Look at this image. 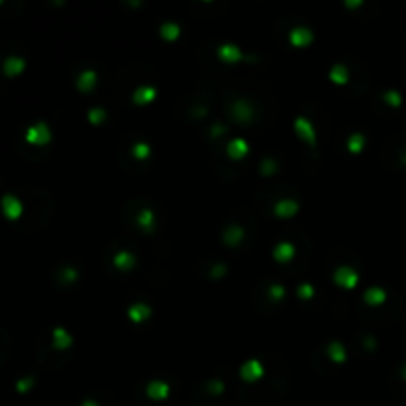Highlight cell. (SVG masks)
Returning a JSON list of instances; mask_svg holds the SVG:
<instances>
[{
	"mask_svg": "<svg viewBox=\"0 0 406 406\" xmlns=\"http://www.w3.org/2000/svg\"><path fill=\"white\" fill-rule=\"evenodd\" d=\"M50 139H52V133H50V127L44 121L28 127V131H26V141L32 145H46L50 143Z\"/></svg>",
	"mask_w": 406,
	"mask_h": 406,
	"instance_id": "obj_1",
	"label": "cell"
},
{
	"mask_svg": "<svg viewBox=\"0 0 406 406\" xmlns=\"http://www.w3.org/2000/svg\"><path fill=\"white\" fill-rule=\"evenodd\" d=\"M0 204H2L4 216H8L10 220H16L18 216L22 214V202L14 194H4L2 200H0Z\"/></svg>",
	"mask_w": 406,
	"mask_h": 406,
	"instance_id": "obj_2",
	"label": "cell"
},
{
	"mask_svg": "<svg viewBox=\"0 0 406 406\" xmlns=\"http://www.w3.org/2000/svg\"><path fill=\"white\" fill-rule=\"evenodd\" d=\"M24 68H26V62L22 58H18V56H8V58L4 60V64H2V72L6 73L8 77L18 75Z\"/></svg>",
	"mask_w": 406,
	"mask_h": 406,
	"instance_id": "obj_3",
	"label": "cell"
},
{
	"mask_svg": "<svg viewBox=\"0 0 406 406\" xmlns=\"http://www.w3.org/2000/svg\"><path fill=\"white\" fill-rule=\"evenodd\" d=\"M357 274L351 269V267H339L337 272H335V282L339 284V286H345V287H353L357 284Z\"/></svg>",
	"mask_w": 406,
	"mask_h": 406,
	"instance_id": "obj_4",
	"label": "cell"
},
{
	"mask_svg": "<svg viewBox=\"0 0 406 406\" xmlns=\"http://www.w3.org/2000/svg\"><path fill=\"white\" fill-rule=\"evenodd\" d=\"M295 129L297 133L307 141L309 145H315V129L311 127V123L305 117H297L295 119Z\"/></svg>",
	"mask_w": 406,
	"mask_h": 406,
	"instance_id": "obj_5",
	"label": "cell"
},
{
	"mask_svg": "<svg viewBox=\"0 0 406 406\" xmlns=\"http://www.w3.org/2000/svg\"><path fill=\"white\" fill-rule=\"evenodd\" d=\"M240 373H242V377L244 379H248V381H252V379H256V377H260L263 371H262V365L258 363V360H248L246 365H242V369H240Z\"/></svg>",
	"mask_w": 406,
	"mask_h": 406,
	"instance_id": "obj_6",
	"label": "cell"
},
{
	"mask_svg": "<svg viewBox=\"0 0 406 406\" xmlns=\"http://www.w3.org/2000/svg\"><path fill=\"white\" fill-rule=\"evenodd\" d=\"M311 38H313V34H311L307 28H295V30L291 32V42H293L295 46H305V44H309Z\"/></svg>",
	"mask_w": 406,
	"mask_h": 406,
	"instance_id": "obj_7",
	"label": "cell"
},
{
	"mask_svg": "<svg viewBox=\"0 0 406 406\" xmlns=\"http://www.w3.org/2000/svg\"><path fill=\"white\" fill-rule=\"evenodd\" d=\"M54 345L58 347V349H66V347H70L72 345V337L66 333L64 329H54Z\"/></svg>",
	"mask_w": 406,
	"mask_h": 406,
	"instance_id": "obj_8",
	"label": "cell"
},
{
	"mask_svg": "<svg viewBox=\"0 0 406 406\" xmlns=\"http://www.w3.org/2000/svg\"><path fill=\"white\" fill-rule=\"evenodd\" d=\"M94 83H96V72H92V70L83 72L79 77H77V87H79L81 92H87Z\"/></svg>",
	"mask_w": 406,
	"mask_h": 406,
	"instance_id": "obj_9",
	"label": "cell"
},
{
	"mask_svg": "<svg viewBox=\"0 0 406 406\" xmlns=\"http://www.w3.org/2000/svg\"><path fill=\"white\" fill-rule=\"evenodd\" d=\"M218 54L226 62H238L240 58H242V54H240V50L236 46H222V48L218 50Z\"/></svg>",
	"mask_w": 406,
	"mask_h": 406,
	"instance_id": "obj_10",
	"label": "cell"
},
{
	"mask_svg": "<svg viewBox=\"0 0 406 406\" xmlns=\"http://www.w3.org/2000/svg\"><path fill=\"white\" fill-rule=\"evenodd\" d=\"M228 153H230V157L240 159L242 155L248 153V145H246V141H242V139H236V141H232V143L228 145Z\"/></svg>",
	"mask_w": 406,
	"mask_h": 406,
	"instance_id": "obj_11",
	"label": "cell"
},
{
	"mask_svg": "<svg viewBox=\"0 0 406 406\" xmlns=\"http://www.w3.org/2000/svg\"><path fill=\"white\" fill-rule=\"evenodd\" d=\"M149 307L147 305H143V303H135L131 309H129V317L133 319V321H141V319H145V317H149Z\"/></svg>",
	"mask_w": 406,
	"mask_h": 406,
	"instance_id": "obj_12",
	"label": "cell"
},
{
	"mask_svg": "<svg viewBox=\"0 0 406 406\" xmlns=\"http://www.w3.org/2000/svg\"><path fill=\"white\" fill-rule=\"evenodd\" d=\"M133 263H135V258H133L129 252H119V254L115 256V265H119L121 269H129Z\"/></svg>",
	"mask_w": 406,
	"mask_h": 406,
	"instance_id": "obj_13",
	"label": "cell"
},
{
	"mask_svg": "<svg viewBox=\"0 0 406 406\" xmlns=\"http://www.w3.org/2000/svg\"><path fill=\"white\" fill-rule=\"evenodd\" d=\"M297 210V204L293 202V200H282V202H278V206H276V212L278 214H293Z\"/></svg>",
	"mask_w": 406,
	"mask_h": 406,
	"instance_id": "obj_14",
	"label": "cell"
},
{
	"mask_svg": "<svg viewBox=\"0 0 406 406\" xmlns=\"http://www.w3.org/2000/svg\"><path fill=\"white\" fill-rule=\"evenodd\" d=\"M274 254H276V258H278V260H289V258L293 256V246H289V244H286V242H284V244H280V246L276 248V252H274Z\"/></svg>",
	"mask_w": 406,
	"mask_h": 406,
	"instance_id": "obj_15",
	"label": "cell"
},
{
	"mask_svg": "<svg viewBox=\"0 0 406 406\" xmlns=\"http://www.w3.org/2000/svg\"><path fill=\"white\" fill-rule=\"evenodd\" d=\"M161 34L165 38H168V40H172V38L178 36V26L174 24V22H165V24L161 26Z\"/></svg>",
	"mask_w": 406,
	"mask_h": 406,
	"instance_id": "obj_16",
	"label": "cell"
},
{
	"mask_svg": "<svg viewBox=\"0 0 406 406\" xmlns=\"http://www.w3.org/2000/svg\"><path fill=\"white\" fill-rule=\"evenodd\" d=\"M155 97V89L153 87H139L135 92V101H149Z\"/></svg>",
	"mask_w": 406,
	"mask_h": 406,
	"instance_id": "obj_17",
	"label": "cell"
},
{
	"mask_svg": "<svg viewBox=\"0 0 406 406\" xmlns=\"http://www.w3.org/2000/svg\"><path fill=\"white\" fill-rule=\"evenodd\" d=\"M331 79L337 81V83H343V81H347V70L339 64V66H335L333 70H331Z\"/></svg>",
	"mask_w": 406,
	"mask_h": 406,
	"instance_id": "obj_18",
	"label": "cell"
},
{
	"mask_svg": "<svg viewBox=\"0 0 406 406\" xmlns=\"http://www.w3.org/2000/svg\"><path fill=\"white\" fill-rule=\"evenodd\" d=\"M329 355H331L337 363H343V360H345V351H343V347H341L339 343H331V347H329Z\"/></svg>",
	"mask_w": 406,
	"mask_h": 406,
	"instance_id": "obj_19",
	"label": "cell"
},
{
	"mask_svg": "<svg viewBox=\"0 0 406 406\" xmlns=\"http://www.w3.org/2000/svg\"><path fill=\"white\" fill-rule=\"evenodd\" d=\"M382 297H384V293H382L381 289H369V291L365 293V299H367L369 303H381Z\"/></svg>",
	"mask_w": 406,
	"mask_h": 406,
	"instance_id": "obj_20",
	"label": "cell"
},
{
	"mask_svg": "<svg viewBox=\"0 0 406 406\" xmlns=\"http://www.w3.org/2000/svg\"><path fill=\"white\" fill-rule=\"evenodd\" d=\"M240 238H242V230L240 228H230L224 234V242L226 244H236V242H240Z\"/></svg>",
	"mask_w": 406,
	"mask_h": 406,
	"instance_id": "obj_21",
	"label": "cell"
},
{
	"mask_svg": "<svg viewBox=\"0 0 406 406\" xmlns=\"http://www.w3.org/2000/svg\"><path fill=\"white\" fill-rule=\"evenodd\" d=\"M139 224L143 228H153V212L151 210H141L139 214Z\"/></svg>",
	"mask_w": 406,
	"mask_h": 406,
	"instance_id": "obj_22",
	"label": "cell"
},
{
	"mask_svg": "<svg viewBox=\"0 0 406 406\" xmlns=\"http://www.w3.org/2000/svg\"><path fill=\"white\" fill-rule=\"evenodd\" d=\"M363 143H365V139H363V135H353L351 139H349V143H347V147H349V151H358L360 147H363Z\"/></svg>",
	"mask_w": 406,
	"mask_h": 406,
	"instance_id": "obj_23",
	"label": "cell"
},
{
	"mask_svg": "<svg viewBox=\"0 0 406 406\" xmlns=\"http://www.w3.org/2000/svg\"><path fill=\"white\" fill-rule=\"evenodd\" d=\"M149 145H145V143H137L135 145V149H133V153H135V157H139V159H145L147 155H149Z\"/></svg>",
	"mask_w": 406,
	"mask_h": 406,
	"instance_id": "obj_24",
	"label": "cell"
},
{
	"mask_svg": "<svg viewBox=\"0 0 406 406\" xmlns=\"http://www.w3.org/2000/svg\"><path fill=\"white\" fill-rule=\"evenodd\" d=\"M149 392H151V394H167V384L153 382V384L149 386Z\"/></svg>",
	"mask_w": 406,
	"mask_h": 406,
	"instance_id": "obj_25",
	"label": "cell"
},
{
	"mask_svg": "<svg viewBox=\"0 0 406 406\" xmlns=\"http://www.w3.org/2000/svg\"><path fill=\"white\" fill-rule=\"evenodd\" d=\"M236 109H238V111H236V117H240V119H248V117L252 115L250 109H248L244 103H236Z\"/></svg>",
	"mask_w": 406,
	"mask_h": 406,
	"instance_id": "obj_26",
	"label": "cell"
},
{
	"mask_svg": "<svg viewBox=\"0 0 406 406\" xmlns=\"http://www.w3.org/2000/svg\"><path fill=\"white\" fill-rule=\"evenodd\" d=\"M32 379H22V381H18V384H16V388L20 390V392H24V390H28L30 386H32Z\"/></svg>",
	"mask_w": 406,
	"mask_h": 406,
	"instance_id": "obj_27",
	"label": "cell"
},
{
	"mask_svg": "<svg viewBox=\"0 0 406 406\" xmlns=\"http://www.w3.org/2000/svg\"><path fill=\"white\" fill-rule=\"evenodd\" d=\"M105 113H103V109H92V113H89V119L92 121H99L103 117Z\"/></svg>",
	"mask_w": 406,
	"mask_h": 406,
	"instance_id": "obj_28",
	"label": "cell"
},
{
	"mask_svg": "<svg viewBox=\"0 0 406 406\" xmlns=\"http://www.w3.org/2000/svg\"><path fill=\"white\" fill-rule=\"evenodd\" d=\"M297 291H299V293H301V295H303V297H309L311 293H313V289H311V287H309V284H303V286L299 287V289H297Z\"/></svg>",
	"mask_w": 406,
	"mask_h": 406,
	"instance_id": "obj_29",
	"label": "cell"
},
{
	"mask_svg": "<svg viewBox=\"0 0 406 406\" xmlns=\"http://www.w3.org/2000/svg\"><path fill=\"white\" fill-rule=\"evenodd\" d=\"M272 293H274L276 297H280V295H284V289H282L280 286H274L272 287Z\"/></svg>",
	"mask_w": 406,
	"mask_h": 406,
	"instance_id": "obj_30",
	"label": "cell"
}]
</instances>
